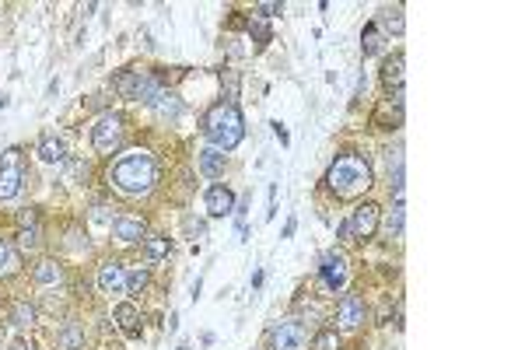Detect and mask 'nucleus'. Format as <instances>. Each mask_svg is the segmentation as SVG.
<instances>
[{
    "mask_svg": "<svg viewBox=\"0 0 525 350\" xmlns=\"http://www.w3.org/2000/svg\"><path fill=\"white\" fill-rule=\"evenodd\" d=\"M147 280H151L147 266H133V270L126 273V291H130V295H140V291L147 287Z\"/></svg>",
    "mask_w": 525,
    "mask_h": 350,
    "instance_id": "25",
    "label": "nucleus"
},
{
    "mask_svg": "<svg viewBox=\"0 0 525 350\" xmlns=\"http://www.w3.org/2000/svg\"><path fill=\"white\" fill-rule=\"evenodd\" d=\"M35 221H39L35 210H21V214H18V224H21V228H35Z\"/></svg>",
    "mask_w": 525,
    "mask_h": 350,
    "instance_id": "34",
    "label": "nucleus"
},
{
    "mask_svg": "<svg viewBox=\"0 0 525 350\" xmlns=\"http://www.w3.org/2000/svg\"><path fill=\"white\" fill-rule=\"evenodd\" d=\"M326 186L336 196H357L372 186V165H368L361 154H340L326 172Z\"/></svg>",
    "mask_w": 525,
    "mask_h": 350,
    "instance_id": "3",
    "label": "nucleus"
},
{
    "mask_svg": "<svg viewBox=\"0 0 525 350\" xmlns=\"http://www.w3.org/2000/svg\"><path fill=\"white\" fill-rule=\"evenodd\" d=\"M98 287H102V295H120V291H126V270L120 263H102Z\"/></svg>",
    "mask_w": 525,
    "mask_h": 350,
    "instance_id": "13",
    "label": "nucleus"
},
{
    "mask_svg": "<svg viewBox=\"0 0 525 350\" xmlns=\"http://www.w3.org/2000/svg\"><path fill=\"white\" fill-rule=\"evenodd\" d=\"M11 322L15 326H35V308L28 302H15L11 305Z\"/></svg>",
    "mask_w": 525,
    "mask_h": 350,
    "instance_id": "23",
    "label": "nucleus"
},
{
    "mask_svg": "<svg viewBox=\"0 0 525 350\" xmlns=\"http://www.w3.org/2000/svg\"><path fill=\"white\" fill-rule=\"evenodd\" d=\"M154 183H158V165L147 151H126L113 168V186L130 193V196L147 193Z\"/></svg>",
    "mask_w": 525,
    "mask_h": 350,
    "instance_id": "2",
    "label": "nucleus"
},
{
    "mask_svg": "<svg viewBox=\"0 0 525 350\" xmlns=\"http://www.w3.org/2000/svg\"><path fill=\"white\" fill-rule=\"evenodd\" d=\"M294 228H298V221H294V217H291V221H287V224H284V239H291V235H294Z\"/></svg>",
    "mask_w": 525,
    "mask_h": 350,
    "instance_id": "37",
    "label": "nucleus"
},
{
    "mask_svg": "<svg viewBox=\"0 0 525 350\" xmlns=\"http://www.w3.org/2000/svg\"><path fill=\"white\" fill-rule=\"evenodd\" d=\"M60 347L64 350H84V333L70 322V326H64V333H60Z\"/></svg>",
    "mask_w": 525,
    "mask_h": 350,
    "instance_id": "24",
    "label": "nucleus"
},
{
    "mask_svg": "<svg viewBox=\"0 0 525 350\" xmlns=\"http://www.w3.org/2000/svg\"><path fill=\"white\" fill-rule=\"evenodd\" d=\"M319 270H323V280H326V287H330V291H336V287H343V284H347V256H343V252H336V249H333V252H326Z\"/></svg>",
    "mask_w": 525,
    "mask_h": 350,
    "instance_id": "10",
    "label": "nucleus"
},
{
    "mask_svg": "<svg viewBox=\"0 0 525 350\" xmlns=\"http://www.w3.org/2000/svg\"><path fill=\"white\" fill-rule=\"evenodd\" d=\"M116 91L123 95V98H130V102H154V95L162 91V84H158V77L154 74H147V71H123L120 77H116Z\"/></svg>",
    "mask_w": 525,
    "mask_h": 350,
    "instance_id": "5",
    "label": "nucleus"
},
{
    "mask_svg": "<svg viewBox=\"0 0 525 350\" xmlns=\"http://www.w3.org/2000/svg\"><path fill=\"white\" fill-rule=\"evenodd\" d=\"M312 350H340V336H336L333 329H323L319 336H315Z\"/></svg>",
    "mask_w": 525,
    "mask_h": 350,
    "instance_id": "27",
    "label": "nucleus"
},
{
    "mask_svg": "<svg viewBox=\"0 0 525 350\" xmlns=\"http://www.w3.org/2000/svg\"><path fill=\"white\" fill-rule=\"evenodd\" d=\"M91 224H98V228H113L116 217H113L109 207H95V210H91Z\"/></svg>",
    "mask_w": 525,
    "mask_h": 350,
    "instance_id": "29",
    "label": "nucleus"
},
{
    "mask_svg": "<svg viewBox=\"0 0 525 350\" xmlns=\"http://www.w3.org/2000/svg\"><path fill=\"white\" fill-rule=\"evenodd\" d=\"M11 350H32V347H28L25 340H15V343H11Z\"/></svg>",
    "mask_w": 525,
    "mask_h": 350,
    "instance_id": "38",
    "label": "nucleus"
},
{
    "mask_svg": "<svg viewBox=\"0 0 525 350\" xmlns=\"http://www.w3.org/2000/svg\"><path fill=\"white\" fill-rule=\"evenodd\" d=\"M203 133L210 137V147H218V151H235L245 137V120H242V112L235 102H218L214 109H207L203 112V120H200Z\"/></svg>",
    "mask_w": 525,
    "mask_h": 350,
    "instance_id": "1",
    "label": "nucleus"
},
{
    "mask_svg": "<svg viewBox=\"0 0 525 350\" xmlns=\"http://www.w3.org/2000/svg\"><path fill=\"white\" fill-rule=\"evenodd\" d=\"M113 239H120V242H126V246L147 239V224H144V217H130V214L116 217V224H113Z\"/></svg>",
    "mask_w": 525,
    "mask_h": 350,
    "instance_id": "12",
    "label": "nucleus"
},
{
    "mask_svg": "<svg viewBox=\"0 0 525 350\" xmlns=\"http://www.w3.org/2000/svg\"><path fill=\"white\" fill-rule=\"evenodd\" d=\"M221 84L228 88V102H235V98H238V74H235V71H225V74H221Z\"/></svg>",
    "mask_w": 525,
    "mask_h": 350,
    "instance_id": "33",
    "label": "nucleus"
},
{
    "mask_svg": "<svg viewBox=\"0 0 525 350\" xmlns=\"http://www.w3.org/2000/svg\"><path fill=\"white\" fill-rule=\"evenodd\" d=\"M270 127H274V137H277L280 144H287V140H291V137H287V130H284V123H277V120H274Z\"/></svg>",
    "mask_w": 525,
    "mask_h": 350,
    "instance_id": "35",
    "label": "nucleus"
},
{
    "mask_svg": "<svg viewBox=\"0 0 525 350\" xmlns=\"http://www.w3.org/2000/svg\"><path fill=\"white\" fill-rule=\"evenodd\" d=\"M203 207H207L210 217H228V214H235V193L225 183H214L203 196Z\"/></svg>",
    "mask_w": 525,
    "mask_h": 350,
    "instance_id": "8",
    "label": "nucleus"
},
{
    "mask_svg": "<svg viewBox=\"0 0 525 350\" xmlns=\"http://www.w3.org/2000/svg\"><path fill=\"white\" fill-rule=\"evenodd\" d=\"M225 165H228V154H225V151H218V147H203V151H200V172L207 175V179H221Z\"/></svg>",
    "mask_w": 525,
    "mask_h": 350,
    "instance_id": "14",
    "label": "nucleus"
},
{
    "mask_svg": "<svg viewBox=\"0 0 525 350\" xmlns=\"http://www.w3.org/2000/svg\"><path fill=\"white\" fill-rule=\"evenodd\" d=\"M379 214H382V207L379 203H361V207H354L350 210V228H354V239H372L375 231H379Z\"/></svg>",
    "mask_w": 525,
    "mask_h": 350,
    "instance_id": "7",
    "label": "nucleus"
},
{
    "mask_svg": "<svg viewBox=\"0 0 525 350\" xmlns=\"http://www.w3.org/2000/svg\"><path fill=\"white\" fill-rule=\"evenodd\" d=\"M382 32H379V25H368L364 32H361V49H364V56H375L379 49H382Z\"/></svg>",
    "mask_w": 525,
    "mask_h": 350,
    "instance_id": "21",
    "label": "nucleus"
},
{
    "mask_svg": "<svg viewBox=\"0 0 525 350\" xmlns=\"http://www.w3.org/2000/svg\"><path fill=\"white\" fill-rule=\"evenodd\" d=\"M25 183V168H21V151L8 147L0 154V200H15Z\"/></svg>",
    "mask_w": 525,
    "mask_h": 350,
    "instance_id": "6",
    "label": "nucleus"
},
{
    "mask_svg": "<svg viewBox=\"0 0 525 350\" xmlns=\"http://www.w3.org/2000/svg\"><path fill=\"white\" fill-rule=\"evenodd\" d=\"M147 242V259H165L169 252H172V242L165 239V235H151V239H144Z\"/></svg>",
    "mask_w": 525,
    "mask_h": 350,
    "instance_id": "22",
    "label": "nucleus"
},
{
    "mask_svg": "<svg viewBox=\"0 0 525 350\" xmlns=\"http://www.w3.org/2000/svg\"><path fill=\"white\" fill-rule=\"evenodd\" d=\"M179 350H193V347H186V343H182V347H179Z\"/></svg>",
    "mask_w": 525,
    "mask_h": 350,
    "instance_id": "39",
    "label": "nucleus"
},
{
    "mask_svg": "<svg viewBox=\"0 0 525 350\" xmlns=\"http://www.w3.org/2000/svg\"><path fill=\"white\" fill-rule=\"evenodd\" d=\"M340 239H354V228H350V221H343V224H340Z\"/></svg>",
    "mask_w": 525,
    "mask_h": 350,
    "instance_id": "36",
    "label": "nucleus"
},
{
    "mask_svg": "<svg viewBox=\"0 0 525 350\" xmlns=\"http://www.w3.org/2000/svg\"><path fill=\"white\" fill-rule=\"evenodd\" d=\"M280 11H284V4H277V0H262V4H256L259 21H262V18H274V15H280Z\"/></svg>",
    "mask_w": 525,
    "mask_h": 350,
    "instance_id": "32",
    "label": "nucleus"
},
{
    "mask_svg": "<svg viewBox=\"0 0 525 350\" xmlns=\"http://www.w3.org/2000/svg\"><path fill=\"white\" fill-rule=\"evenodd\" d=\"M364 319H368L364 302H361L357 295H343V298H340V305H336V322H340L343 329H357Z\"/></svg>",
    "mask_w": 525,
    "mask_h": 350,
    "instance_id": "9",
    "label": "nucleus"
},
{
    "mask_svg": "<svg viewBox=\"0 0 525 350\" xmlns=\"http://www.w3.org/2000/svg\"><path fill=\"white\" fill-rule=\"evenodd\" d=\"M382 28L392 32V35H403L406 32V21H403V8H382Z\"/></svg>",
    "mask_w": 525,
    "mask_h": 350,
    "instance_id": "20",
    "label": "nucleus"
},
{
    "mask_svg": "<svg viewBox=\"0 0 525 350\" xmlns=\"http://www.w3.org/2000/svg\"><path fill=\"white\" fill-rule=\"evenodd\" d=\"M18 249L21 252H35L39 249V228H21L18 231Z\"/></svg>",
    "mask_w": 525,
    "mask_h": 350,
    "instance_id": "26",
    "label": "nucleus"
},
{
    "mask_svg": "<svg viewBox=\"0 0 525 350\" xmlns=\"http://www.w3.org/2000/svg\"><path fill=\"white\" fill-rule=\"evenodd\" d=\"M116 322H120V329H123L126 336H137V333H140V312H137V305H133V302L116 305Z\"/></svg>",
    "mask_w": 525,
    "mask_h": 350,
    "instance_id": "16",
    "label": "nucleus"
},
{
    "mask_svg": "<svg viewBox=\"0 0 525 350\" xmlns=\"http://www.w3.org/2000/svg\"><path fill=\"white\" fill-rule=\"evenodd\" d=\"M249 35H252V39H256V46H267V42H270V25H267V21H259V18H256V21H252V25H249Z\"/></svg>",
    "mask_w": 525,
    "mask_h": 350,
    "instance_id": "28",
    "label": "nucleus"
},
{
    "mask_svg": "<svg viewBox=\"0 0 525 350\" xmlns=\"http://www.w3.org/2000/svg\"><path fill=\"white\" fill-rule=\"evenodd\" d=\"M32 277H35V284H42V287H57V284H64V270L52 263V259H42V263L32 270Z\"/></svg>",
    "mask_w": 525,
    "mask_h": 350,
    "instance_id": "17",
    "label": "nucleus"
},
{
    "mask_svg": "<svg viewBox=\"0 0 525 350\" xmlns=\"http://www.w3.org/2000/svg\"><path fill=\"white\" fill-rule=\"evenodd\" d=\"M39 158H42L46 165H60V161L67 158L64 140H57V137H42V140H39Z\"/></svg>",
    "mask_w": 525,
    "mask_h": 350,
    "instance_id": "18",
    "label": "nucleus"
},
{
    "mask_svg": "<svg viewBox=\"0 0 525 350\" xmlns=\"http://www.w3.org/2000/svg\"><path fill=\"white\" fill-rule=\"evenodd\" d=\"M15 270V252L8 246V239H0V273H11Z\"/></svg>",
    "mask_w": 525,
    "mask_h": 350,
    "instance_id": "30",
    "label": "nucleus"
},
{
    "mask_svg": "<svg viewBox=\"0 0 525 350\" xmlns=\"http://www.w3.org/2000/svg\"><path fill=\"white\" fill-rule=\"evenodd\" d=\"M382 81H385V88L403 91V56H399V53L392 56V60H385V67H382Z\"/></svg>",
    "mask_w": 525,
    "mask_h": 350,
    "instance_id": "19",
    "label": "nucleus"
},
{
    "mask_svg": "<svg viewBox=\"0 0 525 350\" xmlns=\"http://www.w3.org/2000/svg\"><path fill=\"white\" fill-rule=\"evenodd\" d=\"M91 144L98 154H116L123 147V116L120 112H102L91 127Z\"/></svg>",
    "mask_w": 525,
    "mask_h": 350,
    "instance_id": "4",
    "label": "nucleus"
},
{
    "mask_svg": "<svg viewBox=\"0 0 525 350\" xmlns=\"http://www.w3.org/2000/svg\"><path fill=\"white\" fill-rule=\"evenodd\" d=\"M151 105H154V112L162 116V120H175V116L182 112V102H179L175 91H158Z\"/></svg>",
    "mask_w": 525,
    "mask_h": 350,
    "instance_id": "15",
    "label": "nucleus"
},
{
    "mask_svg": "<svg viewBox=\"0 0 525 350\" xmlns=\"http://www.w3.org/2000/svg\"><path fill=\"white\" fill-rule=\"evenodd\" d=\"M399 231H403V207H396V210L389 214V221H385V235H389V239H396Z\"/></svg>",
    "mask_w": 525,
    "mask_h": 350,
    "instance_id": "31",
    "label": "nucleus"
},
{
    "mask_svg": "<svg viewBox=\"0 0 525 350\" xmlns=\"http://www.w3.org/2000/svg\"><path fill=\"white\" fill-rule=\"evenodd\" d=\"M305 347V326L301 322H280L274 329V350H301Z\"/></svg>",
    "mask_w": 525,
    "mask_h": 350,
    "instance_id": "11",
    "label": "nucleus"
}]
</instances>
